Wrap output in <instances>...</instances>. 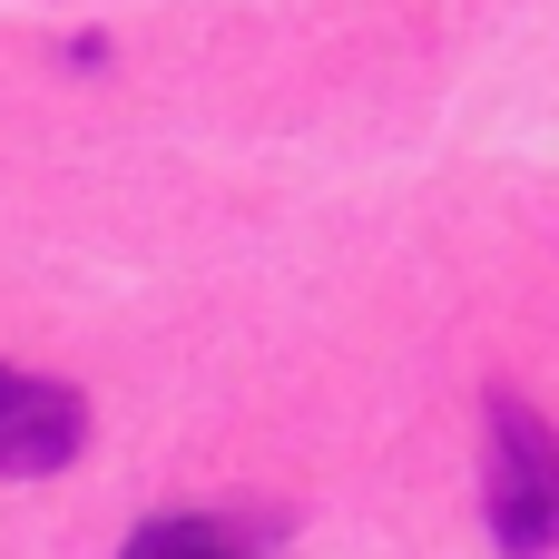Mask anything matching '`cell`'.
<instances>
[{
  "instance_id": "1",
  "label": "cell",
  "mask_w": 559,
  "mask_h": 559,
  "mask_svg": "<svg viewBox=\"0 0 559 559\" xmlns=\"http://www.w3.org/2000/svg\"><path fill=\"white\" fill-rule=\"evenodd\" d=\"M481 511L501 559H559V432L511 383L481 403Z\"/></svg>"
},
{
  "instance_id": "3",
  "label": "cell",
  "mask_w": 559,
  "mask_h": 559,
  "mask_svg": "<svg viewBox=\"0 0 559 559\" xmlns=\"http://www.w3.org/2000/svg\"><path fill=\"white\" fill-rule=\"evenodd\" d=\"M128 559H265V540H255L246 521H206V511H187V521H147V531H128Z\"/></svg>"
},
{
  "instance_id": "2",
  "label": "cell",
  "mask_w": 559,
  "mask_h": 559,
  "mask_svg": "<svg viewBox=\"0 0 559 559\" xmlns=\"http://www.w3.org/2000/svg\"><path fill=\"white\" fill-rule=\"evenodd\" d=\"M79 442H88V403H79V383L0 364V481L69 472V462H79Z\"/></svg>"
}]
</instances>
